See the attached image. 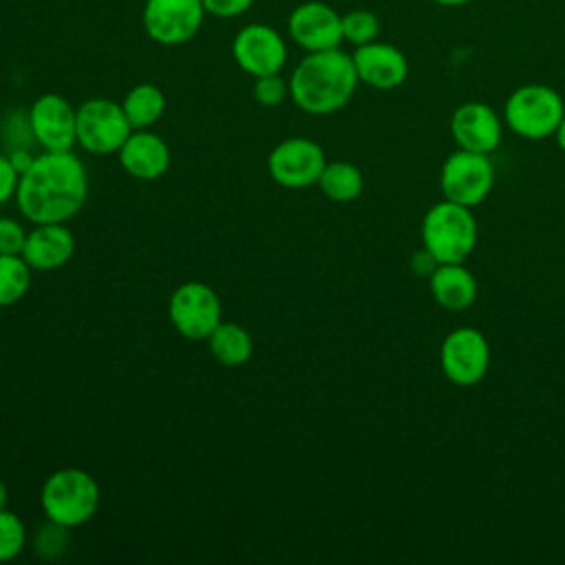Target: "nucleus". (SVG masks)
Wrapping results in <instances>:
<instances>
[{
    "instance_id": "obj_8",
    "label": "nucleus",
    "mask_w": 565,
    "mask_h": 565,
    "mask_svg": "<svg viewBox=\"0 0 565 565\" xmlns=\"http://www.w3.org/2000/svg\"><path fill=\"white\" fill-rule=\"evenodd\" d=\"M205 15L203 0H146L141 24L157 44L179 46L201 31Z\"/></svg>"
},
{
    "instance_id": "obj_1",
    "label": "nucleus",
    "mask_w": 565,
    "mask_h": 565,
    "mask_svg": "<svg viewBox=\"0 0 565 565\" xmlns=\"http://www.w3.org/2000/svg\"><path fill=\"white\" fill-rule=\"evenodd\" d=\"M86 194L84 163L71 150H44L20 174L15 203L33 225L64 223L82 210Z\"/></svg>"
},
{
    "instance_id": "obj_14",
    "label": "nucleus",
    "mask_w": 565,
    "mask_h": 565,
    "mask_svg": "<svg viewBox=\"0 0 565 565\" xmlns=\"http://www.w3.org/2000/svg\"><path fill=\"white\" fill-rule=\"evenodd\" d=\"M291 40L307 53L338 49L342 40V15L322 0L300 2L287 20Z\"/></svg>"
},
{
    "instance_id": "obj_11",
    "label": "nucleus",
    "mask_w": 565,
    "mask_h": 565,
    "mask_svg": "<svg viewBox=\"0 0 565 565\" xmlns=\"http://www.w3.org/2000/svg\"><path fill=\"white\" fill-rule=\"evenodd\" d=\"M324 166H327L324 150L307 137L285 139L267 157L269 177L278 185L291 188V190L318 183Z\"/></svg>"
},
{
    "instance_id": "obj_33",
    "label": "nucleus",
    "mask_w": 565,
    "mask_h": 565,
    "mask_svg": "<svg viewBox=\"0 0 565 565\" xmlns=\"http://www.w3.org/2000/svg\"><path fill=\"white\" fill-rule=\"evenodd\" d=\"M430 2H435L439 7H461V4H468L472 0H430Z\"/></svg>"
},
{
    "instance_id": "obj_6",
    "label": "nucleus",
    "mask_w": 565,
    "mask_h": 565,
    "mask_svg": "<svg viewBox=\"0 0 565 565\" xmlns=\"http://www.w3.org/2000/svg\"><path fill=\"white\" fill-rule=\"evenodd\" d=\"M75 132L77 143L84 150L93 154H110L119 152V148L132 132V126L121 104L106 97H93L77 108Z\"/></svg>"
},
{
    "instance_id": "obj_23",
    "label": "nucleus",
    "mask_w": 565,
    "mask_h": 565,
    "mask_svg": "<svg viewBox=\"0 0 565 565\" xmlns=\"http://www.w3.org/2000/svg\"><path fill=\"white\" fill-rule=\"evenodd\" d=\"M31 285V267L22 254H0V307L18 302Z\"/></svg>"
},
{
    "instance_id": "obj_17",
    "label": "nucleus",
    "mask_w": 565,
    "mask_h": 565,
    "mask_svg": "<svg viewBox=\"0 0 565 565\" xmlns=\"http://www.w3.org/2000/svg\"><path fill=\"white\" fill-rule=\"evenodd\" d=\"M75 252V236L64 223H38L26 232L22 258L31 269L51 271L71 260Z\"/></svg>"
},
{
    "instance_id": "obj_21",
    "label": "nucleus",
    "mask_w": 565,
    "mask_h": 565,
    "mask_svg": "<svg viewBox=\"0 0 565 565\" xmlns=\"http://www.w3.org/2000/svg\"><path fill=\"white\" fill-rule=\"evenodd\" d=\"M210 351L225 366H241L252 358V335L236 322H221L210 333Z\"/></svg>"
},
{
    "instance_id": "obj_10",
    "label": "nucleus",
    "mask_w": 565,
    "mask_h": 565,
    "mask_svg": "<svg viewBox=\"0 0 565 565\" xmlns=\"http://www.w3.org/2000/svg\"><path fill=\"white\" fill-rule=\"evenodd\" d=\"M444 375L457 386H472L481 382L490 366V344L475 327L452 329L439 349Z\"/></svg>"
},
{
    "instance_id": "obj_4",
    "label": "nucleus",
    "mask_w": 565,
    "mask_h": 565,
    "mask_svg": "<svg viewBox=\"0 0 565 565\" xmlns=\"http://www.w3.org/2000/svg\"><path fill=\"white\" fill-rule=\"evenodd\" d=\"M40 503L51 523L62 527L84 525L99 505V486L97 481L79 468H62L46 477Z\"/></svg>"
},
{
    "instance_id": "obj_26",
    "label": "nucleus",
    "mask_w": 565,
    "mask_h": 565,
    "mask_svg": "<svg viewBox=\"0 0 565 565\" xmlns=\"http://www.w3.org/2000/svg\"><path fill=\"white\" fill-rule=\"evenodd\" d=\"M252 95L260 106H278L285 102V97L289 95V82H285L280 77V73H271V75H260L254 77V86H252Z\"/></svg>"
},
{
    "instance_id": "obj_2",
    "label": "nucleus",
    "mask_w": 565,
    "mask_h": 565,
    "mask_svg": "<svg viewBox=\"0 0 565 565\" xmlns=\"http://www.w3.org/2000/svg\"><path fill=\"white\" fill-rule=\"evenodd\" d=\"M358 84L353 57L338 46L307 53L291 73L289 95L309 115H331L351 102Z\"/></svg>"
},
{
    "instance_id": "obj_31",
    "label": "nucleus",
    "mask_w": 565,
    "mask_h": 565,
    "mask_svg": "<svg viewBox=\"0 0 565 565\" xmlns=\"http://www.w3.org/2000/svg\"><path fill=\"white\" fill-rule=\"evenodd\" d=\"M554 137H556V143H558V148L565 152V115H563V119H561V124H558V128H556Z\"/></svg>"
},
{
    "instance_id": "obj_22",
    "label": "nucleus",
    "mask_w": 565,
    "mask_h": 565,
    "mask_svg": "<svg viewBox=\"0 0 565 565\" xmlns=\"http://www.w3.org/2000/svg\"><path fill=\"white\" fill-rule=\"evenodd\" d=\"M318 185L327 199L335 203H349L362 194L364 177L360 168L349 161H327Z\"/></svg>"
},
{
    "instance_id": "obj_28",
    "label": "nucleus",
    "mask_w": 565,
    "mask_h": 565,
    "mask_svg": "<svg viewBox=\"0 0 565 565\" xmlns=\"http://www.w3.org/2000/svg\"><path fill=\"white\" fill-rule=\"evenodd\" d=\"M254 0H203L205 13L214 18H238L252 9Z\"/></svg>"
},
{
    "instance_id": "obj_3",
    "label": "nucleus",
    "mask_w": 565,
    "mask_h": 565,
    "mask_svg": "<svg viewBox=\"0 0 565 565\" xmlns=\"http://www.w3.org/2000/svg\"><path fill=\"white\" fill-rule=\"evenodd\" d=\"M424 247L441 263H463L477 247V218L455 201L435 203L422 221Z\"/></svg>"
},
{
    "instance_id": "obj_29",
    "label": "nucleus",
    "mask_w": 565,
    "mask_h": 565,
    "mask_svg": "<svg viewBox=\"0 0 565 565\" xmlns=\"http://www.w3.org/2000/svg\"><path fill=\"white\" fill-rule=\"evenodd\" d=\"M20 183V170L13 166L11 157L0 154V205L15 196Z\"/></svg>"
},
{
    "instance_id": "obj_7",
    "label": "nucleus",
    "mask_w": 565,
    "mask_h": 565,
    "mask_svg": "<svg viewBox=\"0 0 565 565\" xmlns=\"http://www.w3.org/2000/svg\"><path fill=\"white\" fill-rule=\"evenodd\" d=\"M439 185L448 201L475 207L492 192L494 166L488 154L459 148L444 161Z\"/></svg>"
},
{
    "instance_id": "obj_27",
    "label": "nucleus",
    "mask_w": 565,
    "mask_h": 565,
    "mask_svg": "<svg viewBox=\"0 0 565 565\" xmlns=\"http://www.w3.org/2000/svg\"><path fill=\"white\" fill-rule=\"evenodd\" d=\"M26 230L9 216H0V254H22Z\"/></svg>"
},
{
    "instance_id": "obj_18",
    "label": "nucleus",
    "mask_w": 565,
    "mask_h": 565,
    "mask_svg": "<svg viewBox=\"0 0 565 565\" xmlns=\"http://www.w3.org/2000/svg\"><path fill=\"white\" fill-rule=\"evenodd\" d=\"M121 168L141 181H152L166 174L170 166L168 143L150 130H132L119 148Z\"/></svg>"
},
{
    "instance_id": "obj_9",
    "label": "nucleus",
    "mask_w": 565,
    "mask_h": 565,
    "mask_svg": "<svg viewBox=\"0 0 565 565\" xmlns=\"http://www.w3.org/2000/svg\"><path fill=\"white\" fill-rule=\"evenodd\" d=\"M168 316L181 335L203 340L221 324V300L212 287L190 280L172 291Z\"/></svg>"
},
{
    "instance_id": "obj_24",
    "label": "nucleus",
    "mask_w": 565,
    "mask_h": 565,
    "mask_svg": "<svg viewBox=\"0 0 565 565\" xmlns=\"http://www.w3.org/2000/svg\"><path fill=\"white\" fill-rule=\"evenodd\" d=\"M380 35V18L369 9H353L342 15V40L362 46Z\"/></svg>"
},
{
    "instance_id": "obj_20",
    "label": "nucleus",
    "mask_w": 565,
    "mask_h": 565,
    "mask_svg": "<svg viewBox=\"0 0 565 565\" xmlns=\"http://www.w3.org/2000/svg\"><path fill=\"white\" fill-rule=\"evenodd\" d=\"M121 108H124L132 130H143L161 119V115L166 110V95L154 84H148V82L137 84L126 93Z\"/></svg>"
},
{
    "instance_id": "obj_32",
    "label": "nucleus",
    "mask_w": 565,
    "mask_h": 565,
    "mask_svg": "<svg viewBox=\"0 0 565 565\" xmlns=\"http://www.w3.org/2000/svg\"><path fill=\"white\" fill-rule=\"evenodd\" d=\"M7 503H9V488H7V483L0 479V510H4Z\"/></svg>"
},
{
    "instance_id": "obj_13",
    "label": "nucleus",
    "mask_w": 565,
    "mask_h": 565,
    "mask_svg": "<svg viewBox=\"0 0 565 565\" xmlns=\"http://www.w3.org/2000/svg\"><path fill=\"white\" fill-rule=\"evenodd\" d=\"M29 130L44 150H71L77 143V108L57 93L40 95L29 108Z\"/></svg>"
},
{
    "instance_id": "obj_30",
    "label": "nucleus",
    "mask_w": 565,
    "mask_h": 565,
    "mask_svg": "<svg viewBox=\"0 0 565 565\" xmlns=\"http://www.w3.org/2000/svg\"><path fill=\"white\" fill-rule=\"evenodd\" d=\"M11 161H13V166L20 170V174L31 166V161H33V157L26 152V150H13L11 154Z\"/></svg>"
},
{
    "instance_id": "obj_5",
    "label": "nucleus",
    "mask_w": 565,
    "mask_h": 565,
    "mask_svg": "<svg viewBox=\"0 0 565 565\" xmlns=\"http://www.w3.org/2000/svg\"><path fill=\"white\" fill-rule=\"evenodd\" d=\"M563 115V97L547 84L519 86L510 93L503 106V119L508 128L532 141L554 135Z\"/></svg>"
},
{
    "instance_id": "obj_12",
    "label": "nucleus",
    "mask_w": 565,
    "mask_h": 565,
    "mask_svg": "<svg viewBox=\"0 0 565 565\" xmlns=\"http://www.w3.org/2000/svg\"><path fill=\"white\" fill-rule=\"evenodd\" d=\"M232 57L252 77L271 75L282 71L287 62V44L274 26L252 22L234 35Z\"/></svg>"
},
{
    "instance_id": "obj_16",
    "label": "nucleus",
    "mask_w": 565,
    "mask_h": 565,
    "mask_svg": "<svg viewBox=\"0 0 565 565\" xmlns=\"http://www.w3.org/2000/svg\"><path fill=\"white\" fill-rule=\"evenodd\" d=\"M501 119L483 102H466L450 117V135L461 150L490 154L501 143Z\"/></svg>"
},
{
    "instance_id": "obj_19",
    "label": "nucleus",
    "mask_w": 565,
    "mask_h": 565,
    "mask_svg": "<svg viewBox=\"0 0 565 565\" xmlns=\"http://www.w3.org/2000/svg\"><path fill=\"white\" fill-rule=\"evenodd\" d=\"M477 280L463 263H441L430 274V294L448 311H463L477 300Z\"/></svg>"
},
{
    "instance_id": "obj_15",
    "label": "nucleus",
    "mask_w": 565,
    "mask_h": 565,
    "mask_svg": "<svg viewBox=\"0 0 565 565\" xmlns=\"http://www.w3.org/2000/svg\"><path fill=\"white\" fill-rule=\"evenodd\" d=\"M351 57L358 79L375 90H393L408 77L406 55L388 42L373 40L369 44L355 46Z\"/></svg>"
},
{
    "instance_id": "obj_25",
    "label": "nucleus",
    "mask_w": 565,
    "mask_h": 565,
    "mask_svg": "<svg viewBox=\"0 0 565 565\" xmlns=\"http://www.w3.org/2000/svg\"><path fill=\"white\" fill-rule=\"evenodd\" d=\"M26 543V527L22 519L7 508L0 510V563L13 561Z\"/></svg>"
}]
</instances>
